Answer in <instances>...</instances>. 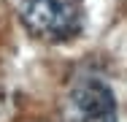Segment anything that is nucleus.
<instances>
[{
  "label": "nucleus",
  "instance_id": "f257e3e1",
  "mask_svg": "<svg viewBox=\"0 0 127 122\" xmlns=\"http://www.w3.org/2000/svg\"><path fill=\"white\" fill-rule=\"evenodd\" d=\"M19 19L30 35L62 44L78 35L84 24L81 0H19Z\"/></svg>",
  "mask_w": 127,
  "mask_h": 122
},
{
  "label": "nucleus",
  "instance_id": "f03ea898",
  "mask_svg": "<svg viewBox=\"0 0 127 122\" xmlns=\"http://www.w3.org/2000/svg\"><path fill=\"white\" fill-rule=\"evenodd\" d=\"M65 122H116V98L100 79H78L68 92Z\"/></svg>",
  "mask_w": 127,
  "mask_h": 122
}]
</instances>
